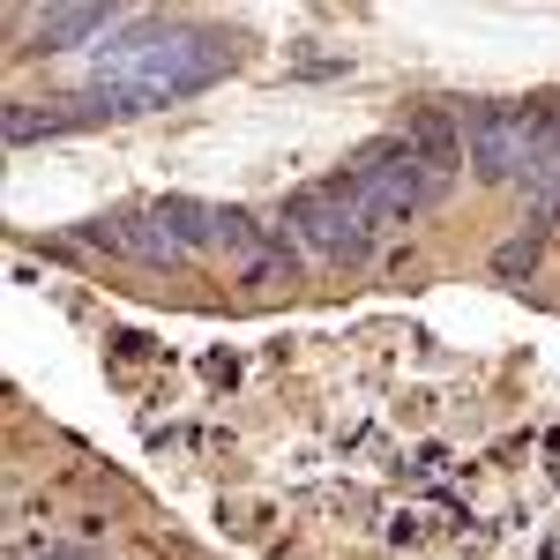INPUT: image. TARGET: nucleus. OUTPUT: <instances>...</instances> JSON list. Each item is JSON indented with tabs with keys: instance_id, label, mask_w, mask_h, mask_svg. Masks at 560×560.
<instances>
[{
	"instance_id": "f257e3e1",
	"label": "nucleus",
	"mask_w": 560,
	"mask_h": 560,
	"mask_svg": "<svg viewBox=\"0 0 560 560\" xmlns=\"http://www.w3.org/2000/svg\"><path fill=\"white\" fill-rule=\"evenodd\" d=\"M345 187L359 195V210L374 217V232H396V224H411L419 210L448 202L404 135H382V142H366V150H359V158L345 165Z\"/></svg>"
},
{
	"instance_id": "f03ea898",
	"label": "nucleus",
	"mask_w": 560,
	"mask_h": 560,
	"mask_svg": "<svg viewBox=\"0 0 560 560\" xmlns=\"http://www.w3.org/2000/svg\"><path fill=\"white\" fill-rule=\"evenodd\" d=\"M284 232L300 240L306 261H329V269H359V261L374 255V240H382L374 217L359 210V195L345 187V173L300 187V195L284 202Z\"/></svg>"
},
{
	"instance_id": "7ed1b4c3",
	"label": "nucleus",
	"mask_w": 560,
	"mask_h": 560,
	"mask_svg": "<svg viewBox=\"0 0 560 560\" xmlns=\"http://www.w3.org/2000/svg\"><path fill=\"white\" fill-rule=\"evenodd\" d=\"M464 165H471L478 187H523V173H530V105H509V97L471 105Z\"/></svg>"
},
{
	"instance_id": "20e7f679",
	"label": "nucleus",
	"mask_w": 560,
	"mask_h": 560,
	"mask_svg": "<svg viewBox=\"0 0 560 560\" xmlns=\"http://www.w3.org/2000/svg\"><path fill=\"white\" fill-rule=\"evenodd\" d=\"M83 240L105 247V255H120V261H142V269H179V261H195L158 210H113V217H97V224H83Z\"/></svg>"
},
{
	"instance_id": "39448f33",
	"label": "nucleus",
	"mask_w": 560,
	"mask_h": 560,
	"mask_svg": "<svg viewBox=\"0 0 560 560\" xmlns=\"http://www.w3.org/2000/svg\"><path fill=\"white\" fill-rule=\"evenodd\" d=\"M404 142L419 150V165L433 173V187L456 195V173H464V120H456L448 105H419V113L404 120Z\"/></svg>"
},
{
	"instance_id": "423d86ee",
	"label": "nucleus",
	"mask_w": 560,
	"mask_h": 560,
	"mask_svg": "<svg viewBox=\"0 0 560 560\" xmlns=\"http://www.w3.org/2000/svg\"><path fill=\"white\" fill-rule=\"evenodd\" d=\"M120 23H128L120 8H90V0H75V8H38L23 52H75V45H105Z\"/></svg>"
},
{
	"instance_id": "0eeeda50",
	"label": "nucleus",
	"mask_w": 560,
	"mask_h": 560,
	"mask_svg": "<svg viewBox=\"0 0 560 560\" xmlns=\"http://www.w3.org/2000/svg\"><path fill=\"white\" fill-rule=\"evenodd\" d=\"M68 128H83V105H75V97H52V105L8 97V105H0V135H8V150H31V142L68 135Z\"/></svg>"
},
{
	"instance_id": "6e6552de",
	"label": "nucleus",
	"mask_w": 560,
	"mask_h": 560,
	"mask_svg": "<svg viewBox=\"0 0 560 560\" xmlns=\"http://www.w3.org/2000/svg\"><path fill=\"white\" fill-rule=\"evenodd\" d=\"M150 210L173 224V240L187 247V255H210V247H224V210H210V202H187V195H165V202H150Z\"/></svg>"
},
{
	"instance_id": "1a4fd4ad",
	"label": "nucleus",
	"mask_w": 560,
	"mask_h": 560,
	"mask_svg": "<svg viewBox=\"0 0 560 560\" xmlns=\"http://www.w3.org/2000/svg\"><path fill=\"white\" fill-rule=\"evenodd\" d=\"M538 240H546V232H516V240H501V247H493V277H501V284H523V277L538 269Z\"/></svg>"
},
{
	"instance_id": "9d476101",
	"label": "nucleus",
	"mask_w": 560,
	"mask_h": 560,
	"mask_svg": "<svg viewBox=\"0 0 560 560\" xmlns=\"http://www.w3.org/2000/svg\"><path fill=\"white\" fill-rule=\"evenodd\" d=\"M15 560H97L90 546H45V553H15Z\"/></svg>"
}]
</instances>
